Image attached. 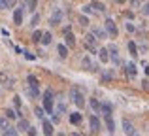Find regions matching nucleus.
<instances>
[{
  "label": "nucleus",
  "mask_w": 149,
  "mask_h": 136,
  "mask_svg": "<svg viewBox=\"0 0 149 136\" xmlns=\"http://www.w3.org/2000/svg\"><path fill=\"white\" fill-rule=\"evenodd\" d=\"M70 96H72L74 104H76L77 108H83L85 106V96H83V93H81L77 87H72V89H70Z\"/></svg>",
  "instance_id": "1"
},
{
  "label": "nucleus",
  "mask_w": 149,
  "mask_h": 136,
  "mask_svg": "<svg viewBox=\"0 0 149 136\" xmlns=\"http://www.w3.org/2000/svg\"><path fill=\"white\" fill-rule=\"evenodd\" d=\"M44 110L47 114H53V91L51 89H47L44 93Z\"/></svg>",
  "instance_id": "2"
},
{
  "label": "nucleus",
  "mask_w": 149,
  "mask_h": 136,
  "mask_svg": "<svg viewBox=\"0 0 149 136\" xmlns=\"http://www.w3.org/2000/svg\"><path fill=\"white\" fill-rule=\"evenodd\" d=\"M83 44H85V47H87L91 53H96V40H95V36H93L91 32H89V34H85Z\"/></svg>",
  "instance_id": "3"
},
{
  "label": "nucleus",
  "mask_w": 149,
  "mask_h": 136,
  "mask_svg": "<svg viewBox=\"0 0 149 136\" xmlns=\"http://www.w3.org/2000/svg\"><path fill=\"white\" fill-rule=\"evenodd\" d=\"M62 17H64V11H62L61 8H57V10L51 13V17H49V25H61Z\"/></svg>",
  "instance_id": "4"
},
{
  "label": "nucleus",
  "mask_w": 149,
  "mask_h": 136,
  "mask_svg": "<svg viewBox=\"0 0 149 136\" xmlns=\"http://www.w3.org/2000/svg\"><path fill=\"white\" fill-rule=\"evenodd\" d=\"M106 34H111L113 38L117 36V27H115V23H113V19H106Z\"/></svg>",
  "instance_id": "5"
},
{
  "label": "nucleus",
  "mask_w": 149,
  "mask_h": 136,
  "mask_svg": "<svg viewBox=\"0 0 149 136\" xmlns=\"http://www.w3.org/2000/svg\"><path fill=\"white\" fill-rule=\"evenodd\" d=\"M89 123H91V133H100V129H102V125H100V119L98 117H96V115H91V121H89Z\"/></svg>",
  "instance_id": "6"
},
{
  "label": "nucleus",
  "mask_w": 149,
  "mask_h": 136,
  "mask_svg": "<svg viewBox=\"0 0 149 136\" xmlns=\"http://www.w3.org/2000/svg\"><path fill=\"white\" fill-rule=\"evenodd\" d=\"M123 130H125L127 136H136V130H134V127H132V123L127 121V119L123 121Z\"/></svg>",
  "instance_id": "7"
},
{
  "label": "nucleus",
  "mask_w": 149,
  "mask_h": 136,
  "mask_svg": "<svg viewBox=\"0 0 149 136\" xmlns=\"http://www.w3.org/2000/svg\"><path fill=\"white\" fill-rule=\"evenodd\" d=\"M42 129H44L45 136H53L55 134V127L51 125V121H44V123H42Z\"/></svg>",
  "instance_id": "8"
},
{
  "label": "nucleus",
  "mask_w": 149,
  "mask_h": 136,
  "mask_svg": "<svg viewBox=\"0 0 149 136\" xmlns=\"http://www.w3.org/2000/svg\"><path fill=\"white\" fill-rule=\"evenodd\" d=\"M98 59H100V63H109V53H108V47H100L98 49Z\"/></svg>",
  "instance_id": "9"
},
{
  "label": "nucleus",
  "mask_w": 149,
  "mask_h": 136,
  "mask_svg": "<svg viewBox=\"0 0 149 136\" xmlns=\"http://www.w3.org/2000/svg\"><path fill=\"white\" fill-rule=\"evenodd\" d=\"M111 104H108V102H100V112L104 114V117H111Z\"/></svg>",
  "instance_id": "10"
},
{
  "label": "nucleus",
  "mask_w": 149,
  "mask_h": 136,
  "mask_svg": "<svg viewBox=\"0 0 149 136\" xmlns=\"http://www.w3.org/2000/svg\"><path fill=\"white\" fill-rule=\"evenodd\" d=\"M13 23L15 25H23V8H17L13 11Z\"/></svg>",
  "instance_id": "11"
},
{
  "label": "nucleus",
  "mask_w": 149,
  "mask_h": 136,
  "mask_svg": "<svg viewBox=\"0 0 149 136\" xmlns=\"http://www.w3.org/2000/svg\"><path fill=\"white\" fill-rule=\"evenodd\" d=\"M64 40H66V45H68V47H74V45H76V38H74L72 30L64 32Z\"/></svg>",
  "instance_id": "12"
},
{
  "label": "nucleus",
  "mask_w": 149,
  "mask_h": 136,
  "mask_svg": "<svg viewBox=\"0 0 149 136\" xmlns=\"http://www.w3.org/2000/svg\"><path fill=\"white\" fill-rule=\"evenodd\" d=\"M81 119H83V115H81L79 112H74V114H70V123H72V125H79Z\"/></svg>",
  "instance_id": "13"
},
{
  "label": "nucleus",
  "mask_w": 149,
  "mask_h": 136,
  "mask_svg": "<svg viewBox=\"0 0 149 136\" xmlns=\"http://www.w3.org/2000/svg\"><path fill=\"white\" fill-rule=\"evenodd\" d=\"M81 68L83 70H95V66H93V63H91L89 57H83V59H81Z\"/></svg>",
  "instance_id": "14"
},
{
  "label": "nucleus",
  "mask_w": 149,
  "mask_h": 136,
  "mask_svg": "<svg viewBox=\"0 0 149 136\" xmlns=\"http://www.w3.org/2000/svg\"><path fill=\"white\" fill-rule=\"evenodd\" d=\"M125 70H127V74H128L130 77H136V64H134V63H127Z\"/></svg>",
  "instance_id": "15"
},
{
  "label": "nucleus",
  "mask_w": 149,
  "mask_h": 136,
  "mask_svg": "<svg viewBox=\"0 0 149 136\" xmlns=\"http://www.w3.org/2000/svg\"><path fill=\"white\" fill-rule=\"evenodd\" d=\"M108 53H111V59H113V63H119V51H117V47H115V45L108 47Z\"/></svg>",
  "instance_id": "16"
},
{
  "label": "nucleus",
  "mask_w": 149,
  "mask_h": 136,
  "mask_svg": "<svg viewBox=\"0 0 149 136\" xmlns=\"http://www.w3.org/2000/svg\"><path fill=\"white\" fill-rule=\"evenodd\" d=\"M91 34L95 38H98V40H106V30H102V29H95Z\"/></svg>",
  "instance_id": "17"
},
{
  "label": "nucleus",
  "mask_w": 149,
  "mask_h": 136,
  "mask_svg": "<svg viewBox=\"0 0 149 136\" xmlns=\"http://www.w3.org/2000/svg\"><path fill=\"white\" fill-rule=\"evenodd\" d=\"M29 127H30V123L26 121V119H19V123H17V130H29Z\"/></svg>",
  "instance_id": "18"
},
{
  "label": "nucleus",
  "mask_w": 149,
  "mask_h": 136,
  "mask_svg": "<svg viewBox=\"0 0 149 136\" xmlns=\"http://www.w3.org/2000/svg\"><path fill=\"white\" fill-rule=\"evenodd\" d=\"M51 40H53V36H51V32H44V34H42V44H44V45H49L51 44Z\"/></svg>",
  "instance_id": "19"
},
{
  "label": "nucleus",
  "mask_w": 149,
  "mask_h": 136,
  "mask_svg": "<svg viewBox=\"0 0 149 136\" xmlns=\"http://www.w3.org/2000/svg\"><path fill=\"white\" fill-rule=\"evenodd\" d=\"M26 81H29V85H30V87H34V89H38V85H40V81H38L36 76H29V77H26Z\"/></svg>",
  "instance_id": "20"
},
{
  "label": "nucleus",
  "mask_w": 149,
  "mask_h": 136,
  "mask_svg": "<svg viewBox=\"0 0 149 136\" xmlns=\"http://www.w3.org/2000/svg\"><path fill=\"white\" fill-rule=\"evenodd\" d=\"M91 8H93V11H95V10H96V11H104V10H106L104 4H102V2H96V0L91 4Z\"/></svg>",
  "instance_id": "21"
},
{
  "label": "nucleus",
  "mask_w": 149,
  "mask_h": 136,
  "mask_svg": "<svg viewBox=\"0 0 149 136\" xmlns=\"http://www.w3.org/2000/svg\"><path fill=\"white\" fill-rule=\"evenodd\" d=\"M128 51H130V55L132 57H138V49H136V44H134V42H128Z\"/></svg>",
  "instance_id": "22"
},
{
  "label": "nucleus",
  "mask_w": 149,
  "mask_h": 136,
  "mask_svg": "<svg viewBox=\"0 0 149 136\" xmlns=\"http://www.w3.org/2000/svg\"><path fill=\"white\" fill-rule=\"evenodd\" d=\"M57 51H58V55H61V57H66V55H68V47H66L64 44H61V45H58V47H57Z\"/></svg>",
  "instance_id": "23"
},
{
  "label": "nucleus",
  "mask_w": 149,
  "mask_h": 136,
  "mask_svg": "<svg viewBox=\"0 0 149 136\" xmlns=\"http://www.w3.org/2000/svg\"><path fill=\"white\" fill-rule=\"evenodd\" d=\"M106 125H108V130H109V133H113V130H115V123H113L111 117H106Z\"/></svg>",
  "instance_id": "24"
},
{
  "label": "nucleus",
  "mask_w": 149,
  "mask_h": 136,
  "mask_svg": "<svg viewBox=\"0 0 149 136\" xmlns=\"http://www.w3.org/2000/svg\"><path fill=\"white\" fill-rule=\"evenodd\" d=\"M4 136H17V129H13V127H8V129L4 130Z\"/></svg>",
  "instance_id": "25"
},
{
  "label": "nucleus",
  "mask_w": 149,
  "mask_h": 136,
  "mask_svg": "<svg viewBox=\"0 0 149 136\" xmlns=\"http://www.w3.org/2000/svg\"><path fill=\"white\" fill-rule=\"evenodd\" d=\"M91 108L95 112H100V100H96V98H91Z\"/></svg>",
  "instance_id": "26"
},
{
  "label": "nucleus",
  "mask_w": 149,
  "mask_h": 136,
  "mask_svg": "<svg viewBox=\"0 0 149 136\" xmlns=\"http://www.w3.org/2000/svg\"><path fill=\"white\" fill-rule=\"evenodd\" d=\"M2 4H4V10H6V8H15L17 0H2Z\"/></svg>",
  "instance_id": "27"
},
{
  "label": "nucleus",
  "mask_w": 149,
  "mask_h": 136,
  "mask_svg": "<svg viewBox=\"0 0 149 136\" xmlns=\"http://www.w3.org/2000/svg\"><path fill=\"white\" fill-rule=\"evenodd\" d=\"M8 127H10V121L6 117H0V130H6Z\"/></svg>",
  "instance_id": "28"
},
{
  "label": "nucleus",
  "mask_w": 149,
  "mask_h": 136,
  "mask_svg": "<svg viewBox=\"0 0 149 136\" xmlns=\"http://www.w3.org/2000/svg\"><path fill=\"white\" fill-rule=\"evenodd\" d=\"M42 30H34V34H32V42H40L42 40Z\"/></svg>",
  "instance_id": "29"
},
{
  "label": "nucleus",
  "mask_w": 149,
  "mask_h": 136,
  "mask_svg": "<svg viewBox=\"0 0 149 136\" xmlns=\"http://www.w3.org/2000/svg\"><path fill=\"white\" fill-rule=\"evenodd\" d=\"M36 4H38V0H26V6H29V10H30V11L36 10Z\"/></svg>",
  "instance_id": "30"
},
{
  "label": "nucleus",
  "mask_w": 149,
  "mask_h": 136,
  "mask_svg": "<svg viewBox=\"0 0 149 136\" xmlns=\"http://www.w3.org/2000/svg\"><path fill=\"white\" fill-rule=\"evenodd\" d=\"M15 117H17V114H15L13 110H6V119L8 121H10V119H15Z\"/></svg>",
  "instance_id": "31"
},
{
  "label": "nucleus",
  "mask_w": 149,
  "mask_h": 136,
  "mask_svg": "<svg viewBox=\"0 0 149 136\" xmlns=\"http://www.w3.org/2000/svg\"><path fill=\"white\" fill-rule=\"evenodd\" d=\"M79 25H83V27L89 25V17L87 15H79Z\"/></svg>",
  "instance_id": "32"
},
{
  "label": "nucleus",
  "mask_w": 149,
  "mask_h": 136,
  "mask_svg": "<svg viewBox=\"0 0 149 136\" xmlns=\"http://www.w3.org/2000/svg\"><path fill=\"white\" fill-rule=\"evenodd\" d=\"M81 11H83L85 15H89V13H93V8H91V4H87V6H83L81 8Z\"/></svg>",
  "instance_id": "33"
},
{
  "label": "nucleus",
  "mask_w": 149,
  "mask_h": 136,
  "mask_svg": "<svg viewBox=\"0 0 149 136\" xmlns=\"http://www.w3.org/2000/svg\"><path fill=\"white\" fill-rule=\"evenodd\" d=\"M142 13H143V15H147V17H149V2H146V4L142 6Z\"/></svg>",
  "instance_id": "34"
},
{
  "label": "nucleus",
  "mask_w": 149,
  "mask_h": 136,
  "mask_svg": "<svg viewBox=\"0 0 149 136\" xmlns=\"http://www.w3.org/2000/svg\"><path fill=\"white\" fill-rule=\"evenodd\" d=\"M34 114H36V117H44V108H36V110H34Z\"/></svg>",
  "instance_id": "35"
},
{
  "label": "nucleus",
  "mask_w": 149,
  "mask_h": 136,
  "mask_svg": "<svg viewBox=\"0 0 149 136\" xmlns=\"http://www.w3.org/2000/svg\"><path fill=\"white\" fill-rule=\"evenodd\" d=\"M38 21H40V15H38V13H34V15H32V25L36 27V25H38Z\"/></svg>",
  "instance_id": "36"
},
{
  "label": "nucleus",
  "mask_w": 149,
  "mask_h": 136,
  "mask_svg": "<svg viewBox=\"0 0 149 136\" xmlns=\"http://www.w3.org/2000/svg\"><path fill=\"white\" fill-rule=\"evenodd\" d=\"M26 134H29V136H36V129H34V127H29Z\"/></svg>",
  "instance_id": "37"
},
{
  "label": "nucleus",
  "mask_w": 149,
  "mask_h": 136,
  "mask_svg": "<svg viewBox=\"0 0 149 136\" xmlns=\"http://www.w3.org/2000/svg\"><path fill=\"white\" fill-rule=\"evenodd\" d=\"M125 27H127V30H128V32H134V25H132V23H127V25H125Z\"/></svg>",
  "instance_id": "38"
},
{
  "label": "nucleus",
  "mask_w": 149,
  "mask_h": 136,
  "mask_svg": "<svg viewBox=\"0 0 149 136\" xmlns=\"http://www.w3.org/2000/svg\"><path fill=\"white\" fill-rule=\"evenodd\" d=\"M25 57H26V59H29V61H34V59H36V57H34L32 53H29V51H25Z\"/></svg>",
  "instance_id": "39"
},
{
  "label": "nucleus",
  "mask_w": 149,
  "mask_h": 136,
  "mask_svg": "<svg viewBox=\"0 0 149 136\" xmlns=\"http://www.w3.org/2000/svg\"><path fill=\"white\" fill-rule=\"evenodd\" d=\"M13 102H15V106H21V98H19V96H13Z\"/></svg>",
  "instance_id": "40"
},
{
  "label": "nucleus",
  "mask_w": 149,
  "mask_h": 136,
  "mask_svg": "<svg viewBox=\"0 0 149 136\" xmlns=\"http://www.w3.org/2000/svg\"><path fill=\"white\" fill-rule=\"evenodd\" d=\"M4 10V4H2V0H0V11H2Z\"/></svg>",
  "instance_id": "41"
},
{
  "label": "nucleus",
  "mask_w": 149,
  "mask_h": 136,
  "mask_svg": "<svg viewBox=\"0 0 149 136\" xmlns=\"http://www.w3.org/2000/svg\"><path fill=\"white\" fill-rule=\"evenodd\" d=\"M115 2H117V4H123V2H125V0H115Z\"/></svg>",
  "instance_id": "42"
},
{
  "label": "nucleus",
  "mask_w": 149,
  "mask_h": 136,
  "mask_svg": "<svg viewBox=\"0 0 149 136\" xmlns=\"http://www.w3.org/2000/svg\"><path fill=\"white\" fill-rule=\"evenodd\" d=\"M146 74H147V76H149V66H146Z\"/></svg>",
  "instance_id": "43"
},
{
  "label": "nucleus",
  "mask_w": 149,
  "mask_h": 136,
  "mask_svg": "<svg viewBox=\"0 0 149 136\" xmlns=\"http://www.w3.org/2000/svg\"><path fill=\"white\" fill-rule=\"evenodd\" d=\"M58 136H64V134H58Z\"/></svg>",
  "instance_id": "44"
},
{
  "label": "nucleus",
  "mask_w": 149,
  "mask_h": 136,
  "mask_svg": "<svg viewBox=\"0 0 149 136\" xmlns=\"http://www.w3.org/2000/svg\"><path fill=\"white\" fill-rule=\"evenodd\" d=\"M136 136H138V134H136Z\"/></svg>",
  "instance_id": "45"
}]
</instances>
